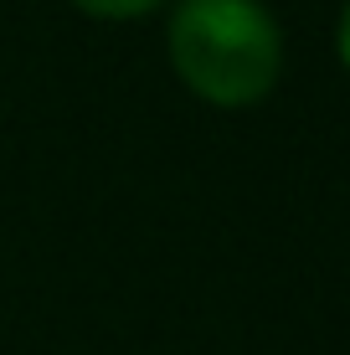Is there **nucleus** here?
<instances>
[{
	"label": "nucleus",
	"mask_w": 350,
	"mask_h": 355,
	"mask_svg": "<svg viewBox=\"0 0 350 355\" xmlns=\"http://www.w3.org/2000/svg\"><path fill=\"white\" fill-rule=\"evenodd\" d=\"M165 46L175 78L216 108L258 103L283 67V36L258 0H180Z\"/></svg>",
	"instance_id": "1"
},
{
	"label": "nucleus",
	"mask_w": 350,
	"mask_h": 355,
	"mask_svg": "<svg viewBox=\"0 0 350 355\" xmlns=\"http://www.w3.org/2000/svg\"><path fill=\"white\" fill-rule=\"evenodd\" d=\"M72 6L98 16V21H134V16H150L160 0H72Z\"/></svg>",
	"instance_id": "2"
},
{
	"label": "nucleus",
	"mask_w": 350,
	"mask_h": 355,
	"mask_svg": "<svg viewBox=\"0 0 350 355\" xmlns=\"http://www.w3.org/2000/svg\"><path fill=\"white\" fill-rule=\"evenodd\" d=\"M335 46H340V62L350 67V0H345V10H340V31H335Z\"/></svg>",
	"instance_id": "3"
}]
</instances>
